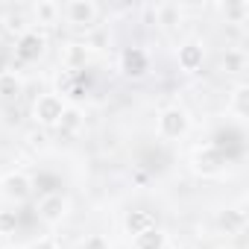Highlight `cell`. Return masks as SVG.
<instances>
[{
    "label": "cell",
    "mask_w": 249,
    "mask_h": 249,
    "mask_svg": "<svg viewBox=\"0 0 249 249\" xmlns=\"http://www.w3.org/2000/svg\"><path fill=\"white\" fill-rule=\"evenodd\" d=\"M97 15H100V6L94 0H71V3L62 6V18L68 27L73 30H88L97 24Z\"/></svg>",
    "instance_id": "obj_1"
},
{
    "label": "cell",
    "mask_w": 249,
    "mask_h": 249,
    "mask_svg": "<svg viewBox=\"0 0 249 249\" xmlns=\"http://www.w3.org/2000/svg\"><path fill=\"white\" fill-rule=\"evenodd\" d=\"M47 50V38L38 30H27L21 38H15V62L18 65H33L44 56Z\"/></svg>",
    "instance_id": "obj_2"
},
{
    "label": "cell",
    "mask_w": 249,
    "mask_h": 249,
    "mask_svg": "<svg viewBox=\"0 0 249 249\" xmlns=\"http://www.w3.org/2000/svg\"><path fill=\"white\" fill-rule=\"evenodd\" d=\"M188 126H191V117H188V111L179 108V106H170V108H164V111L159 114V135L167 138V141L182 138V135L188 132Z\"/></svg>",
    "instance_id": "obj_3"
},
{
    "label": "cell",
    "mask_w": 249,
    "mask_h": 249,
    "mask_svg": "<svg viewBox=\"0 0 249 249\" xmlns=\"http://www.w3.org/2000/svg\"><path fill=\"white\" fill-rule=\"evenodd\" d=\"M62 111H65V103H62L59 94H41L33 106V117L41 126H56L62 120Z\"/></svg>",
    "instance_id": "obj_4"
},
{
    "label": "cell",
    "mask_w": 249,
    "mask_h": 249,
    "mask_svg": "<svg viewBox=\"0 0 249 249\" xmlns=\"http://www.w3.org/2000/svg\"><path fill=\"white\" fill-rule=\"evenodd\" d=\"M65 214H68V196H65L62 191L44 194V196L38 199V217H41L44 223L56 226V223H62V217H65Z\"/></svg>",
    "instance_id": "obj_5"
},
{
    "label": "cell",
    "mask_w": 249,
    "mask_h": 249,
    "mask_svg": "<svg viewBox=\"0 0 249 249\" xmlns=\"http://www.w3.org/2000/svg\"><path fill=\"white\" fill-rule=\"evenodd\" d=\"M176 62H179V68H182L185 73H196V71L202 68V62H205V47H202V41L188 38L185 44H179Z\"/></svg>",
    "instance_id": "obj_6"
},
{
    "label": "cell",
    "mask_w": 249,
    "mask_h": 249,
    "mask_svg": "<svg viewBox=\"0 0 249 249\" xmlns=\"http://www.w3.org/2000/svg\"><path fill=\"white\" fill-rule=\"evenodd\" d=\"M120 71L126 76H132V79H138V76H144L150 71V56L141 47H126L120 53Z\"/></svg>",
    "instance_id": "obj_7"
},
{
    "label": "cell",
    "mask_w": 249,
    "mask_h": 249,
    "mask_svg": "<svg viewBox=\"0 0 249 249\" xmlns=\"http://www.w3.org/2000/svg\"><path fill=\"white\" fill-rule=\"evenodd\" d=\"M150 12L156 15V24H159L161 30H167V33L179 30L182 21H185V12H182L179 3H159V6H153Z\"/></svg>",
    "instance_id": "obj_8"
},
{
    "label": "cell",
    "mask_w": 249,
    "mask_h": 249,
    "mask_svg": "<svg viewBox=\"0 0 249 249\" xmlns=\"http://www.w3.org/2000/svg\"><path fill=\"white\" fill-rule=\"evenodd\" d=\"M33 194V179L27 173H9L3 179V196L12 202H24Z\"/></svg>",
    "instance_id": "obj_9"
},
{
    "label": "cell",
    "mask_w": 249,
    "mask_h": 249,
    "mask_svg": "<svg viewBox=\"0 0 249 249\" xmlns=\"http://www.w3.org/2000/svg\"><path fill=\"white\" fill-rule=\"evenodd\" d=\"M88 44L85 41H71L68 47H65V53H62V65L71 71V73H76V71H85V62H88Z\"/></svg>",
    "instance_id": "obj_10"
},
{
    "label": "cell",
    "mask_w": 249,
    "mask_h": 249,
    "mask_svg": "<svg viewBox=\"0 0 249 249\" xmlns=\"http://www.w3.org/2000/svg\"><path fill=\"white\" fill-rule=\"evenodd\" d=\"M226 161H223V156L214 150V147H205V150H196V156H194V167L199 170V173H205V176H211V173H217L220 167H223Z\"/></svg>",
    "instance_id": "obj_11"
},
{
    "label": "cell",
    "mask_w": 249,
    "mask_h": 249,
    "mask_svg": "<svg viewBox=\"0 0 249 249\" xmlns=\"http://www.w3.org/2000/svg\"><path fill=\"white\" fill-rule=\"evenodd\" d=\"M217 226H220L226 234H240L243 226H246V211H243V205H237V208H226V211L217 217Z\"/></svg>",
    "instance_id": "obj_12"
},
{
    "label": "cell",
    "mask_w": 249,
    "mask_h": 249,
    "mask_svg": "<svg viewBox=\"0 0 249 249\" xmlns=\"http://www.w3.org/2000/svg\"><path fill=\"white\" fill-rule=\"evenodd\" d=\"M24 94V79L18 71H0V100H18Z\"/></svg>",
    "instance_id": "obj_13"
},
{
    "label": "cell",
    "mask_w": 249,
    "mask_h": 249,
    "mask_svg": "<svg viewBox=\"0 0 249 249\" xmlns=\"http://www.w3.org/2000/svg\"><path fill=\"white\" fill-rule=\"evenodd\" d=\"M150 229H156V217L150 214V211H144V208H138V211H129L126 214V231L135 237V234H144V231H150Z\"/></svg>",
    "instance_id": "obj_14"
},
{
    "label": "cell",
    "mask_w": 249,
    "mask_h": 249,
    "mask_svg": "<svg viewBox=\"0 0 249 249\" xmlns=\"http://www.w3.org/2000/svg\"><path fill=\"white\" fill-rule=\"evenodd\" d=\"M33 18H36V24L53 27V24L62 18V6H59V3H53V0H38V3L33 6Z\"/></svg>",
    "instance_id": "obj_15"
},
{
    "label": "cell",
    "mask_w": 249,
    "mask_h": 249,
    "mask_svg": "<svg viewBox=\"0 0 249 249\" xmlns=\"http://www.w3.org/2000/svg\"><path fill=\"white\" fill-rule=\"evenodd\" d=\"M56 129H59V135H76L82 129V111L73 108V106H65L62 120L56 123Z\"/></svg>",
    "instance_id": "obj_16"
},
{
    "label": "cell",
    "mask_w": 249,
    "mask_h": 249,
    "mask_svg": "<svg viewBox=\"0 0 249 249\" xmlns=\"http://www.w3.org/2000/svg\"><path fill=\"white\" fill-rule=\"evenodd\" d=\"M220 12L226 15V24L229 27H243L246 18H249V3H246V0H234V3L220 6Z\"/></svg>",
    "instance_id": "obj_17"
},
{
    "label": "cell",
    "mask_w": 249,
    "mask_h": 249,
    "mask_svg": "<svg viewBox=\"0 0 249 249\" xmlns=\"http://www.w3.org/2000/svg\"><path fill=\"white\" fill-rule=\"evenodd\" d=\"M164 246H167V240H164L161 229H150V231L132 237V249H164Z\"/></svg>",
    "instance_id": "obj_18"
},
{
    "label": "cell",
    "mask_w": 249,
    "mask_h": 249,
    "mask_svg": "<svg viewBox=\"0 0 249 249\" xmlns=\"http://www.w3.org/2000/svg\"><path fill=\"white\" fill-rule=\"evenodd\" d=\"M223 71H226V73H243V71H246V50H243V47H226Z\"/></svg>",
    "instance_id": "obj_19"
},
{
    "label": "cell",
    "mask_w": 249,
    "mask_h": 249,
    "mask_svg": "<svg viewBox=\"0 0 249 249\" xmlns=\"http://www.w3.org/2000/svg\"><path fill=\"white\" fill-rule=\"evenodd\" d=\"M231 111H234L237 117H243V114L249 111V85H246V82L234 85V91H231Z\"/></svg>",
    "instance_id": "obj_20"
},
{
    "label": "cell",
    "mask_w": 249,
    "mask_h": 249,
    "mask_svg": "<svg viewBox=\"0 0 249 249\" xmlns=\"http://www.w3.org/2000/svg\"><path fill=\"white\" fill-rule=\"evenodd\" d=\"M0 27H3V33H9V36H24L30 27L24 24V15H18V12H9V15H3L0 18Z\"/></svg>",
    "instance_id": "obj_21"
},
{
    "label": "cell",
    "mask_w": 249,
    "mask_h": 249,
    "mask_svg": "<svg viewBox=\"0 0 249 249\" xmlns=\"http://www.w3.org/2000/svg\"><path fill=\"white\" fill-rule=\"evenodd\" d=\"M15 226H18V217H15V211H0V234H9Z\"/></svg>",
    "instance_id": "obj_22"
},
{
    "label": "cell",
    "mask_w": 249,
    "mask_h": 249,
    "mask_svg": "<svg viewBox=\"0 0 249 249\" xmlns=\"http://www.w3.org/2000/svg\"><path fill=\"white\" fill-rule=\"evenodd\" d=\"M82 249H108V240L103 234H88L82 240Z\"/></svg>",
    "instance_id": "obj_23"
},
{
    "label": "cell",
    "mask_w": 249,
    "mask_h": 249,
    "mask_svg": "<svg viewBox=\"0 0 249 249\" xmlns=\"http://www.w3.org/2000/svg\"><path fill=\"white\" fill-rule=\"evenodd\" d=\"M30 249H59V243H56V237H38V240H33Z\"/></svg>",
    "instance_id": "obj_24"
},
{
    "label": "cell",
    "mask_w": 249,
    "mask_h": 249,
    "mask_svg": "<svg viewBox=\"0 0 249 249\" xmlns=\"http://www.w3.org/2000/svg\"><path fill=\"white\" fill-rule=\"evenodd\" d=\"M3 249H21V246H3Z\"/></svg>",
    "instance_id": "obj_25"
},
{
    "label": "cell",
    "mask_w": 249,
    "mask_h": 249,
    "mask_svg": "<svg viewBox=\"0 0 249 249\" xmlns=\"http://www.w3.org/2000/svg\"><path fill=\"white\" fill-rule=\"evenodd\" d=\"M179 249H194V246H179Z\"/></svg>",
    "instance_id": "obj_26"
}]
</instances>
